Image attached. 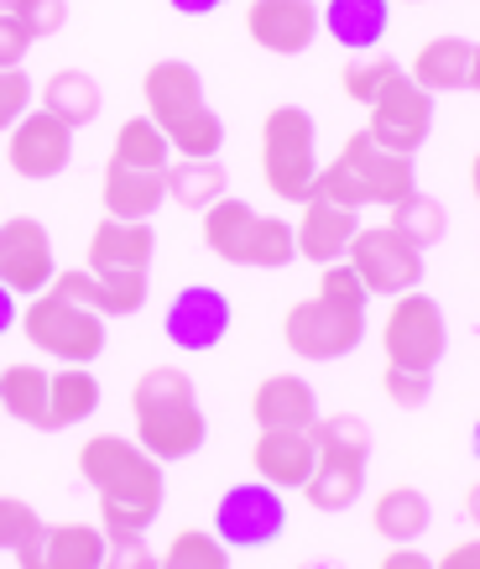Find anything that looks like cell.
<instances>
[{
  "instance_id": "cell-49",
  "label": "cell",
  "mask_w": 480,
  "mask_h": 569,
  "mask_svg": "<svg viewBox=\"0 0 480 569\" xmlns=\"http://www.w3.org/2000/svg\"><path fill=\"white\" fill-rule=\"evenodd\" d=\"M470 449H476V466H480V418H476V429H470Z\"/></svg>"
},
{
  "instance_id": "cell-46",
  "label": "cell",
  "mask_w": 480,
  "mask_h": 569,
  "mask_svg": "<svg viewBox=\"0 0 480 569\" xmlns=\"http://www.w3.org/2000/svg\"><path fill=\"white\" fill-rule=\"evenodd\" d=\"M464 518H470V522L480 528V481L470 486V491H464Z\"/></svg>"
},
{
  "instance_id": "cell-36",
  "label": "cell",
  "mask_w": 480,
  "mask_h": 569,
  "mask_svg": "<svg viewBox=\"0 0 480 569\" xmlns=\"http://www.w3.org/2000/svg\"><path fill=\"white\" fill-rule=\"evenodd\" d=\"M42 528V518H37L32 501L21 497H0V553H17L27 538Z\"/></svg>"
},
{
  "instance_id": "cell-20",
  "label": "cell",
  "mask_w": 480,
  "mask_h": 569,
  "mask_svg": "<svg viewBox=\"0 0 480 569\" xmlns=\"http://www.w3.org/2000/svg\"><path fill=\"white\" fill-rule=\"evenodd\" d=\"M157 230L152 220H110L104 214L89 236V272H152Z\"/></svg>"
},
{
  "instance_id": "cell-1",
  "label": "cell",
  "mask_w": 480,
  "mask_h": 569,
  "mask_svg": "<svg viewBox=\"0 0 480 569\" xmlns=\"http://www.w3.org/2000/svg\"><path fill=\"white\" fill-rule=\"evenodd\" d=\"M79 476L94 486L100 497V528L104 538H137L162 518V466L152 455L126 439V433H94L79 445Z\"/></svg>"
},
{
  "instance_id": "cell-16",
  "label": "cell",
  "mask_w": 480,
  "mask_h": 569,
  "mask_svg": "<svg viewBox=\"0 0 480 569\" xmlns=\"http://www.w3.org/2000/svg\"><path fill=\"white\" fill-rule=\"evenodd\" d=\"M319 32H324V27H319V6H313V0H251V6H246V37H251L261 52L298 58V52L313 48Z\"/></svg>"
},
{
  "instance_id": "cell-34",
  "label": "cell",
  "mask_w": 480,
  "mask_h": 569,
  "mask_svg": "<svg viewBox=\"0 0 480 569\" xmlns=\"http://www.w3.org/2000/svg\"><path fill=\"white\" fill-rule=\"evenodd\" d=\"M157 569H230V549L214 538V528H183L157 553Z\"/></svg>"
},
{
  "instance_id": "cell-28",
  "label": "cell",
  "mask_w": 480,
  "mask_h": 569,
  "mask_svg": "<svg viewBox=\"0 0 480 569\" xmlns=\"http://www.w3.org/2000/svg\"><path fill=\"white\" fill-rule=\"evenodd\" d=\"M100 381L84 366H69V371H52L48 377V433L58 429H79L89 413H100Z\"/></svg>"
},
{
  "instance_id": "cell-22",
  "label": "cell",
  "mask_w": 480,
  "mask_h": 569,
  "mask_svg": "<svg viewBox=\"0 0 480 569\" xmlns=\"http://www.w3.org/2000/svg\"><path fill=\"white\" fill-rule=\"evenodd\" d=\"M257 429H313L319 423V392L298 371H277L251 392Z\"/></svg>"
},
{
  "instance_id": "cell-38",
  "label": "cell",
  "mask_w": 480,
  "mask_h": 569,
  "mask_svg": "<svg viewBox=\"0 0 480 569\" xmlns=\"http://www.w3.org/2000/svg\"><path fill=\"white\" fill-rule=\"evenodd\" d=\"M37 84L27 79V69H0V131L11 137V126L32 110Z\"/></svg>"
},
{
  "instance_id": "cell-42",
  "label": "cell",
  "mask_w": 480,
  "mask_h": 569,
  "mask_svg": "<svg viewBox=\"0 0 480 569\" xmlns=\"http://www.w3.org/2000/svg\"><path fill=\"white\" fill-rule=\"evenodd\" d=\"M433 569H480V538H464L444 559H433Z\"/></svg>"
},
{
  "instance_id": "cell-24",
  "label": "cell",
  "mask_w": 480,
  "mask_h": 569,
  "mask_svg": "<svg viewBox=\"0 0 480 569\" xmlns=\"http://www.w3.org/2000/svg\"><path fill=\"white\" fill-rule=\"evenodd\" d=\"M319 27L344 52H371L392 27V0H329L319 6Z\"/></svg>"
},
{
  "instance_id": "cell-43",
  "label": "cell",
  "mask_w": 480,
  "mask_h": 569,
  "mask_svg": "<svg viewBox=\"0 0 480 569\" xmlns=\"http://www.w3.org/2000/svg\"><path fill=\"white\" fill-rule=\"evenodd\" d=\"M377 569H433V559H429V553H418L412 543H402V549H392Z\"/></svg>"
},
{
  "instance_id": "cell-44",
  "label": "cell",
  "mask_w": 480,
  "mask_h": 569,
  "mask_svg": "<svg viewBox=\"0 0 480 569\" xmlns=\"http://www.w3.org/2000/svg\"><path fill=\"white\" fill-rule=\"evenodd\" d=\"M168 6L178 11V17H214L224 0H168Z\"/></svg>"
},
{
  "instance_id": "cell-17",
  "label": "cell",
  "mask_w": 480,
  "mask_h": 569,
  "mask_svg": "<svg viewBox=\"0 0 480 569\" xmlns=\"http://www.w3.org/2000/svg\"><path fill=\"white\" fill-rule=\"evenodd\" d=\"M104 528L100 522H42L17 549L21 569H100L104 559Z\"/></svg>"
},
{
  "instance_id": "cell-11",
  "label": "cell",
  "mask_w": 480,
  "mask_h": 569,
  "mask_svg": "<svg viewBox=\"0 0 480 569\" xmlns=\"http://www.w3.org/2000/svg\"><path fill=\"white\" fill-rule=\"evenodd\" d=\"M366 116H371V121H366V137L377 141V147L412 157L433 131V94L412 84L408 69H402L377 100L366 104Z\"/></svg>"
},
{
  "instance_id": "cell-9",
  "label": "cell",
  "mask_w": 480,
  "mask_h": 569,
  "mask_svg": "<svg viewBox=\"0 0 480 569\" xmlns=\"http://www.w3.org/2000/svg\"><path fill=\"white\" fill-rule=\"evenodd\" d=\"M288 533V501L267 481H236L214 501V538L224 549H272Z\"/></svg>"
},
{
  "instance_id": "cell-29",
  "label": "cell",
  "mask_w": 480,
  "mask_h": 569,
  "mask_svg": "<svg viewBox=\"0 0 480 569\" xmlns=\"http://www.w3.org/2000/svg\"><path fill=\"white\" fill-rule=\"evenodd\" d=\"M37 100H42V110L48 116H58L63 126H89L94 116H100V84H94V73H84V69H58L48 79V84L37 89Z\"/></svg>"
},
{
  "instance_id": "cell-12",
  "label": "cell",
  "mask_w": 480,
  "mask_h": 569,
  "mask_svg": "<svg viewBox=\"0 0 480 569\" xmlns=\"http://www.w3.org/2000/svg\"><path fill=\"white\" fill-rule=\"evenodd\" d=\"M230 319H236V309H230V298H224L220 288L189 282V288H178V298H172L168 313H162V335H168L183 356H209V350L230 335Z\"/></svg>"
},
{
  "instance_id": "cell-40",
  "label": "cell",
  "mask_w": 480,
  "mask_h": 569,
  "mask_svg": "<svg viewBox=\"0 0 480 569\" xmlns=\"http://www.w3.org/2000/svg\"><path fill=\"white\" fill-rule=\"evenodd\" d=\"M100 569H157V553H152V543H147V533L110 538V543H104Z\"/></svg>"
},
{
  "instance_id": "cell-13",
  "label": "cell",
  "mask_w": 480,
  "mask_h": 569,
  "mask_svg": "<svg viewBox=\"0 0 480 569\" xmlns=\"http://www.w3.org/2000/svg\"><path fill=\"white\" fill-rule=\"evenodd\" d=\"M52 236L48 224L32 214H11L0 220V288H11L17 298H32L52 282Z\"/></svg>"
},
{
  "instance_id": "cell-33",
  "label": "cell",
  "mask_w": 480,
  "mask_h": 569,
  "mask_svg": "<svg viewBox=\"0 0 480 569\" xmlns=\"http://www.w3.org/2000/svg\"><path fill=\"white\" fill-rule=\"evenodd\" d=\"M110 162H120V168H157V173H162L172 162V147H168V137L157 131L152 116H131V121H120Z\"/></svg>"
},
{
  "instance_id": "cell-52",
  "label": "cell",
  "mask_w": 480,
  "mask_h": 569,
  "mask_svg": "<svg viewBox=\"0 0 480 569\" xmlns=\"http://www.w3.org/2000/svg\"><path fill=\"white\" fill-rule=\"evenodd\" d=\"M0 220H6V209H0Z\"/></svg>"
},
{
  "instance_id": "cell-14",
  "label": "cell",
  "mask_w": 480,
  "mask_h": 569,
  "mask_svg": "<svg viewBox=\"0 0 480 569\" xmlns=\"http://www.w3.org/2000/svg\"><path fill=\"white\" fill-rule=\"evenodd\" d=\"M11 173L27 178V183H48L73 162V126H63L48 110H27L17 126H11Z\"/></svg>"
},
{
  "instance_id": "cell-25",
  "label": "cell",
  "mask_w": 480,
  "mask_h": 569,
  "mask_svg": "<svg viewBox=\"0 0 480 569\" xmlns=\"http://www.w3.org/2000/svg\"><path fill=\"white\" fill-rule=\"evenodd\" d=\"M470 58H476V48L464 37H429L412 52L408 79L429 94H454V89H470Z\"/></svg>"
},
{
  "instance_id": "cell-2",
  "label": "cell",
  "mask_w": 480,
  "mask_h": 569,
  "mask_svg": "<svg viewBox=\"0 0 480 569\" xmlns=\"http://www.w3.org/2000/svg\"><path fill=\"white\" fill-rule=\"evenodd\" d=\"M366 303L371 293L360 288L350 261H329L319 272V293L298 298L282 313V346L298 361H344L366 340Z\"/></svg>"
},
{
  "instance_id": "cell-51",
  "label": "cell",
  "mask_w": 480,
  "mask_h": 569,
  "mask_svg": "<svg viewBox=\"0 0 480 569\" xmlns=\"http://www.w3.org/2000/svg\"><path fill=\"white\" fill-rule=\"evenodd\" d=\"M17 6H21V0H0V11H17Z\"/></svg>"
},
{
  "instance_id": "cell-6",
  "label": "cell",
  "mask_w": 480,
  "mask_h": 569,
  "mask_svg": "<svg viewBox=\"0 0 480 569\" xmlns=\"http://www.w3.org/2000/svg\"><path fill=\"white\" fill-rule=\"evenodd\" d=\"M319 131L303 104H277L261 121V178L282 204H303L319 178Z\"/></svg>"
},
{
  "instance_id": "cell-7",
  "label": "cell",
  "mask_w": 480,
  "mask_h": 569,
  "mask_svg": "<svg viewBox=\"0 0 480 569\" xmlns=\"http://www.w3.org/2000/svg\"><path fill=\"white\" fill-rule=\"evenodd\" d=\"M17 325L42 356H52V361H63V366L100 361L104 340H110V329H104L100 313L84 309V303H73V298H63L52 282L42 293L27 298V309H21Z\"/></svg>"
},
{
  "instance_id": "cell-15",
  "label": "cell",
  "mask_w": 480,
  "mask_h": 569,
  "mask_svg": "<svg viewBox=\"0 0 480 569\" xmlns=\"http://www.w3.org/2000/svg\"><path fill=\"white\" fill-rule=\"evenodd\" d=\"M340 162L350 168V178L360 183L366 204H402V199L418 189V168H412V157L387 152V147H377L366 131L344 137Z\"/></svg>"
},
{
  "instance_id": "cell-45",
  "label": "cell",
  "mask_w": 480,
  "mask_h": 569,
  "mask_svg": "<svg viewBox=\"0 0 480 569\" xmlns=\"http://www.w3.org/2000/svg\"><path fill=\"white\" fill-rule=\"evenodd\" d=\"M21 319V309H17V293H11V288H0V335H6V329L17 325Z\"/></svg>"
},
{
  "instance_id": "cell-50",
  "label": "cell",
  "mask_w": 480,
  "mask_h": 569,
  "mask_svg": "<svg viewBox=\"0 0 480 569\" xmlns=\"http://www.w3.org/2000/svg\"><path fill=\"white\" fill-rule=\"evenodd\" d=\"M298 569H344V565H329V559H309V565H298Z\"/></svg>"
},
{
  "instance_id": "cell-35",
  "label": "cell",
  "mask_w": 480,
  "mask_h": 569,
  "mask_svg": "<svg viewBox=\"0 0 480 569\" xmlns=\"http://www.w3.org/2000/svg\"><path fill=\"white\" fill-rule=\"evenodd\" d=\"M397 73H402V63H392V58H360V63H350V69L340 73L344 100L371 104V100H377V94H381V89L392 84Z\"/></svg>"
},
{
  "instance_id": "cell-47",
  "label": "cell",
  "mask_w": 480,
  "mask_h": 569,
  "mask_svg": "<svg viewBox=\"0 0 480 569\" xmlns=\"http://www.w3.org/2000/svg\"><path fill=\"white\" fill-rule=\"evenodd\" d=\"M470 193H476V204H480V152L470 157Z\"/></svg>"
},
{
  "instance_id": "cell-37",
  "label": "cell",
  "mask_w": 480,
  "mask_h": 569,
  "mask_svg": "<svg viewBox=\"0 0 480 569\" xmlns=\"http://www.w3.org/2000/svg\"><path fill=\"white\" fill-rule=\"evenodd\" d=\"M381 392L392 397L397 408H423L433 392V371H412V366H387L381 371Z\"/></svg>"
},
{
  "instance_id": "cell-4",
  "label": "cell",
  "mask_w": 480,
  "mask_h": 569,
  "mask_svg": "<svg viewBox=\"0 0 480 569\" xmlns=\"http://www.w3.org/2000/svg\"><path fill=\"white\" fill-rule=\"evenodd\" d=\"M141 100L157 131L168 137L178 157H220L224 147V121L204 100V73L183 63V58H157L147 79H141Z\"/></svg>"
},
{
  "instance_id": "cell-21",
  "label": "cell",
  "mask_w": 480,
  "mask_h": 569,
  "mask_svg": "<svg viewBox=\"0 0 480 569\" xmlns=\"http://www.w3.org/2000/svg\"><path fill=\"white\" fill-rule=\"evenodd\" d=\"M100 204L110 220H152L157 209L168 204V168H120L104 162V183H100Z\"/></svg>"
},
{
  "instance_id": "cell-19",
  "label": "cell",
  "mask_w": 480,
  "mask_h": 569,
  "mask_svg": "<svg viewBox=\"0 0 480 569\" xmlns=\"http://www.w3.org/2000/svg\"><path fill=\"white\" fill-rule=\"evenodd\" d=\"M251 466H257V481L277 486V491H303L313 466H319L313 433L309 429H257Z\"/></svg>"
},
{
  "instance_id": "cell-23",
  "label": "cell",
  "mask_w": 480,
  "mask_h": 569,
  "mask_svg": "<svg viewBox=\"0 0 480 569\" xmlns=\"http://www.w3.org/2000/svg\"><path fill=\"white\" fill-rule=\"evenodd\" d=\"M356 209H340V204H324V199H303V220L292 224V236H298V257L303 261H344L350 241H356Z\"/></svg>"
},
{
  "instance_id": "cell-8",
  "label": "cell",
  "mask_w": 480,
  "mask_h": 569,
  "mask_svg": "<svg viewBox=\"0 0 480 569\" xmlns=\"http://www.w3.org/2000/svg\"><path fill=\"white\" fill-rule=\"evenodd\" d=\"M381 350H387V366H412V371H433L444 361L449 319L439 309V298L418 293V288L392 298L387 325H381Z\"/></svg>"
},
{
  "instance_id": "cell-41",
  "label": "cell",
  "mask_w": 480,
  "mask_h": 569,
  "mask_svg": "<svg viewBox=\"0 0 480 569\" xmlns=\"http://www.w3.org/2000/svg\"><path fill=\"white\" fill-rule=\"evenodd\" d=\"M27 52H32V32L11 11H0V69H21Z\"/></svg>"
},
{
  "instance_id": "cell-26",
  "label": "cell",
  "mask_w": 480,
  "mask_h": 569,
  "mask_svg": "<svg viewBox=\"0 0 480 569\" xmlns=\"http://www.w3.org/2000/svg\"><path fill=\"white\" fill-rule=\"evenodd\" d=\"M429 522H433V507L418 486H387V491L371 501V528H377L392 549L418 543V538L429 533Z\"/></svg>"
},
{
  "instance_id": "cell-30",
  "label": "cell",
  "mask_w": 480,
  "mask_h": 569,
  "mask_svg": "<svg viewBox=\"0 0 480 569\" xmlns=\"http://www.w3.org/2000/svg\"><path fill=\"white\" fill-rule=\"evenodd\" d=\"M0 413L48 433V371L32 361L0 366Z\"/></svg>"
},
{
  "instance_id": "cell-39",
  "label": "cell",
  "mask_w": 480,
  "mask_h": 569,
  "mask_svg": "<svg viewBox=\"0 0 480 569\" xmlns=\"http://www.w3.org/2000/svg\"><path fill=\"white\" fill-rule=\"evenodd\" d=\"M11 17L32 32V42H42V37L63 32V21H69V0H21Z\"/></svg>"
},
{
  "instance_id": "cell-31",
  "label": "cell",
  "mask_w": 480,
  "mask_h": 569,
  "mask_svg": "<svg viewBox=\"0 0 480 569\" xmlns=\"http://www.w3.org/2000/svg\"><path fill=\"white\" fill-rule=\"evenodd\" d=\"M168 199L178 209H199V214H204L214 199H224V162L220 157H183V162H168Z\"/></svg>"
},
{
  "instance_id": "cell-18",
  "label": "cell",
  "mask_w": 480,
  "mask_h": 569,
  "mask_svg": "<svg viewBox=\"0 0 480 569\" xmlns=\"http://www.w3.org/2000/svg\"><path fill=\"white\" fill-rule=\"evenodd\" d=\"M52 288L73 303L94 309L100 319H131V313L147 309V272H89V267H73V272H58Z\"/></svg>"
},
{
  "instance_id": "cell-10",
  "label": "cell",
  "mask_w": 480,
  "mask_h": 569,
  "mask_svg": "<svg viewBox=\"0 0 480 569\" xmlns=\"http://www.w3.org/2000/svg\"><path fill=\"white\" fill-rule=\"evenodd\" d=\"M344 261L356 267L360 288L371 298H402L423 282V251L402 241L392 224H360Z\"/></svg>"
},
{
  "instance_id": "cell-3",
  "label": "cell",
  "mask_w": 480,
  "mask_h": 569,
  "mask_svg": "<svg viewBox=\"0 0 480 569\" xmlns=\"http://www.w3.org/2000/svg\"><path fill=\"white\" fill-rule=\"evenodd\" d=\"M131 413H137V445L157 466H178L199 455L209 439V418L199 408V387L178 366H147L131 387Z\"/></svg>"
},
{
  "instance_id": "cell-27",
  "label": "cell",
  "mask_w": 480,
  "mask_h": 569,
  "mask_svg": "<svg viewBox=\"0 0 480 569\" xmlns=\"http://www.w3.org/2000/svg\"><path fill=\"white\" fill-rule=\"evenodd\" d=\"M257 220L261 214L246 204V199L224 193V199H214V204L204 209V246L220 261H230V267H246V251H251V236H257Z\"/></svg>"
},
{
  "instance_id": "cell-48",
  "label": "cell",
  "mask_w": 480,
  "mask_h": 569,
  "mask_svg": "<svg viewBox=\"0 0 480 569\" xmlns=\"http://www.w3.org/2000/svg\"><path fill=\"white\" fill-rule=\"evenodd\" d=\"M470 89L480 94V48H476V58H470Z\"/></svg>"
},
{
  "instance_id": "cell-32",
  "label": "cell",
  "mask_w": 480,
  "mask_h": 569,
  "mask_svg": "<svg viewBox=\"0 0 480 569\" xmlns=\"http://www.w3.org/2000/svg\"><path fill=\"white\" fill-rule=\"evenodd\" d=\"M387 224H392L408 246H418V251H433V246L449 236L444 204H439L433 193H423V189H412L402 204H392V220H387Z\"/></svg>"
},
{
  "instance_id": "cell-5",
  "label": "cell",
  "mask_w": 480,
  "mask_h": 569,
  "mask_svg": "<svg viewBox=\"0 0 480 569\" xmlns=\"http://www.w3.org/2000/svg\"><path fill=\"white\" fill-rule=\"evenodd\" d=\"M313 449H319V466H313L303 497L313 512H350L366 491V460H371V429L356 413H319L313 423Z\"/></svg>"
}]
</instances>
